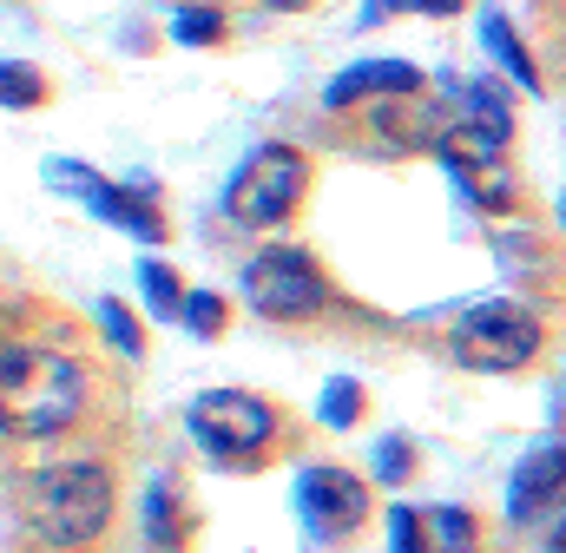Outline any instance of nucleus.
<instances>
[{
	"label": "nucleus",
	"instance_id": "nucleus-1",
	"mask_svg": "<svg viewBox=\"0 0 566 553\" xmlns=\"http://www.w3.org/2000/svg\"><path fill=\"white\" fill-rule=\"evenodd\" d=\"M80 403H86L80 363H66L60 349H33V343L0 349V421H7V435H53L80 415Z\"/></svg>",
	"mask_w": 566,
	"mask_h": 553
},
{
	"label": "nucleus",
	"instance_id": "nucleus-2",
	"mask_svg": "<svg viewBox=\"0 0 566 553\" xmlns=\"http://www.w3.org/2000/svg\"><path fill=\"white\" fill-rule=\"evenodd\" d=\"M106 514H113V481H106V468H93V461H60V468H40V474L27 481V521H33V534L53 541V547L93 541V534L106 528Z\"/></svg>",
	"mask_w": 566,
	"mask_h": 553
},
{
	"label": "nucleus",
	"instance_id": "nucleus-3",
	"mask_svg": "<svg viewBox=\"0 0 566 553\" xmlns=\"http://www.w3.org/2000/svg\"><path fill=\"white\" fill-rule=\"evenodd\" d=\"M303 178H310L303 152H290V145H258V152L238 165V178H231V218H238V225H277V218H290V205L303 198Z\"/></svg>",
	"mask_w": 566,
	"mask_h": 553
},
{
	"label": "nucleus",
	"instance_id": "nucleus-4",
	"mask_svg": "<svg viewBox=\"0 0 566 553\" xmlns=\"http://www.w3.org/2000/svg\"><path fill=\"white\" fill-rule=\"evenodd\" d=\"M534 349H541V323L514 303H481L454 323V363H468V369L501 376V369H521Z\"/></svg>",
	"mask_w": 566,
	"mask_h": 553
},
{
	"label": "nucleus",
	"instance_id": "nucleus-5",
	"mask_svg": "<svg viewBox=\"0 0 566 553\" xmlns=\"http://www.w3.org/2000/svg\"><path fill=\"white\" fill-rule=\"evenodd\" d=\"M244 296H251V310L258 316H277V323H303V316H316L323 310V276L310 258H296V251H264V258H251V271H244Z\"/></svg>",
	"mask_w": 566,
	"mask_h": 553
},
{
	"label": "nucleus",
	"instance_id": "nucleus-6",
	"mask_svg": "<svg viewBox=\"0 0 566 553\" xmlns=\"http://www.w3.org/2000/svg\"><path fill=\"white\" fill-rule=\"evenodd\" d=\"M271 428H277L271 409L258 396H244V389H211V396L191 403V435L211 455H251V448L271 441Z\"/></svg>",
	"mask_w": 566,
	"mask_h": 553
},
{
	"label": "nucleus",
	"instance_id": "nucleus-7",
	"mask_svg": "<svg viewBox=\"0 0 566 553\" xmlns=\"http://www.w3.org/2000/svg\"><path fill=\"white\" fill-rule=\"evenodd\" d=\"M296 501H303V514H310L316 534H343V528H356L369 514V488L356 474H343V468H310L303 488H296Z\"/></svg>",
	"mask_w": 566,
	"mask_h": 553
},
{
	"label": "nucleus",
	"instance_id": "nucleus-8",
	"mask_svg": "<svg viewBox=\"0 0 566 553\" xmlns=\"http://www.w3.org/2000/svg\"><path fill=\"white\" fill-rule=\"evenodd\" d=\"M554 488H566V441H541L527 461H521V474H514V521H534L547 501H554Z\"/></svg>",
	"mask_w": 566,
	"mask_h": 553
},
{
	"label": "nucleus",
	"instance_id": "nucleus-9",
	"mask_svg": "<svg viewBox=\"0 0 566 553\" xmlns=\"http://www.w3.org/2000/svg\"><path fill=\"white\" fill-rule=\"evenodd\" d=\"M396 541H402V553H468L474 547V521L468 514H396Z\"/></svg>",
	"mask_w": 566,
	"mask_h": 553
},
{
	"label": "nucleus",
	"instance_id": "nucleus-10",
	"mask_svg": "<svg viewBox=\"0 0 566 553\" xmlns=\"http://www.w3.org/2000/svg\"><path fill=\"white\" fill-rule=\"evenodd\" d=\"M416 66L409 60H363V66H349L336 86H329V106H349V100H363V93H416Z\"/></svg>",
	"mask_w": 566,
	"mask_h": 553
},
{
	"label": "nucleus",
	"instance_id": "nucleus-11",
	"mask_svg": "<svg viewBox=\"0 0 566 553\" xmlns=\"http://www.w3.org/2000/svg\"><path fill=\"white\" fill-rule=\"evenodd\" d=\"M481 27H488V46H494V60H507V73H514L521 86H534V60H527V53L514 46V33H507V20H501V13H488Z\"/></svg>",
	"mask_w": 566,
	"mask_h": 553
},
{
	"label": "nucleus",
	"instance_id": "nucleus-12",
	"mask_svg": "<svg viewBox=\"0 0 566 553\" xmlns=\"http://www.w3.org/2000/svg\"><path fill=\"white\" fill-rule=\"evenodd\" d=\"M139 283H145V296H151V310H158V316H185V296H178V276H171V271L145 264Z\"/></svg>",
	"mask_w": 566,
	"mask_h": 553
},
{
	"label": "nucleus",
	"instance_id": "nucleus-13",
	"mask_svg": "<svg viewBox=\"0 0 566 553\" xmlns=\"http://www.w3.org/2000/svg\"><path fill=\"white\" fill-rule=\"evenodd\" d=\"M99 316H106V330H113V343H119V349H126V356H139V323H133V316H126V310H119V303H106V310H99Z\"/></svg>",
	"mask_w": 566,
	"mask_h": 553
},
{
	"label": "nucleus",
	"instance_id": "nucleus-14",
	"mask_svg": "<svg viewBox=\"0 0 566 553\" xmlns=\"http://www.w3.org/2000/svg\"><path fill=\"white\" fill-rule=\"evenodd\" d=\"M178 40H218V13H211V7L178 13Z\"/></svg>",
	"mask_w": 566,
	"mask_h": 553
},
{
	"label": "nucleus",
	"instance_id": "nucleus-15",
	"mask_svg": "<svg viewBox=\"0 0 566 553\" xmlns=\"http://www.w3.org/2000/svg\"><path fill=\"white\" fill-rule=\"evenodd\" d=\"M356 409H363V403H356V383H329L323 415H329V421H356Z\"/></svg>",
	"mask_w": 566,
	"mask_h": 553
},
{
	"label": "nucleus",
	"instance_id": "nucleus-16",
	"mask_svg": "<svg viewBox=\"0 0 566 553\" xmlns=\"http://www.w3.org/2000/svg\"><path fill=\"white\" fill-rule=\"evenodd\" d=\"M20 100H33V73L27 66H7V106H20Z\"/></svg>",
	"mask_w": 566,
	"mask_h": 553
},
{
	"label": "nucleus",
	"instance_id": "nucleus-17",
	"mask_svg": "<svg viewBox=\"0 0 566 553\" xmlns=\"http://www.w3.org/2000/svg\"><path fill=\"white\" fill-rule=\"evenodd\" d=\"M376 7H396V13H409V7H416V13H454L461 0H376Z\"/></svg>",
	"mask_w": 566,
	"mask_h": 553
},
{
	"label": "nucleus",
	"instance_id": "nucleus-18",
	"mask_svg": "<svg viewBox=\"0 0 566 553\" xmlns=\"http://www.w3.org/2000/svg\"><path fill=\"white\" fill-rule=\"evenodd\" d=\"M218 316H224L218 296H191V323H198V330H218Z\"/></svg>",
	"mask_w": 566,
	"mask_h": 553
},
{
	"label": "nucleus",
	"instance_id": "nucleus-19",
	"mask_svg": "<svg viewBox=\"0 0 566 553\" xmlns=\"http://www.w3.org/2000/svg\"><path fill=\"white\" fill-rule=\"evenodd\" d=\"M554 553H566V521H560V534H554Z\"/></svg>",
	"mask_w": 566,
	"mask_h": 553
}]
</instances>
